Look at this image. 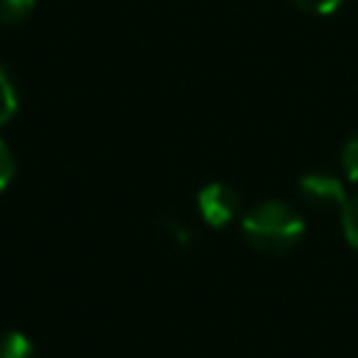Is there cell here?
<instances>
[{
    "mask_svg": "<svg viewBox=\"0 0 358 358\" xmlns=\"http://www.w3.org/2000/svg\"><path fill=\"white\" fill-rule=\"evenodd\" d=\"M299 190H302V199L310 204V207H344L347 201V190L341 185V179L330 176V173H322V171H310L305 176H299Z\"/></svg>",
    "mask_w": 358,
    "mask_h": 358,
    "instance_id": "3957f363",
    "label": "cell"
},
{
    "mask_svg": "<svg viewBox=\"0 0 358 358\" xmlns=\"http://www.w3.org/2000/svg\"><path fill=\"white\" fill-rule=\"evenodd\" d=\"M36 0H0V25H20L31 17Z\"/></svg>",
    "mask_w": 358,
    "mask_h": 358,
    "instance_id": "8992f818",
    "label": "cell"
},
{
    "mask_svg": "<svg viewBox=\"0 0 358 358\" xmlns=\"http://www.w3.org/2000/svg\"><path fill=\"white\" fill-rule=\"evenodd\" d=\"M341 168L347 171L350 182H358V134H352L341 148Z\"/></svg>",
    "mask_w": 358,
    "mask_h": 358,
    "instance_id": "ba28073f",
    "label": "cell"
},
{
    "mask_svg": "<svg viewBox=\"0 0 358 358\" xmlns=\"http://www.w3.org/2000/svg\"><path fill=\"white\" fill-rule=\"evenodd\" d=\"M14 171H17V162H14V154H11V148L0 140V193L11 185V179H14Z\"/></svg>",
    "mask_w": 358,
    "mask_h": 358,
    "instance_id": "9c48e42d",
    "label": "cell"
},
{
    "mask_svg": "<svg viewBox=\"0 0 358 358\" xmlns=\"http://www.w3.org/2000/svg\"><path fill=\"white\" fill-rule=\"evenodd\" d=\"M17 103H20V98H17V87H14L11 76L0 67V126L8 123V120L17 115Z\"/></svg>",
    "mask_w": 358,
    "mask_h": 358,
    "instance_id": "5b68a950",
    "label": "cell"
},
{
    "mask_svg": "<svg viewBox=\"0 0 358 358\" xmlns=\"http://www.w3.org/2000/svg\"><path fill=\"white\" fill-rule=\"evenodd\" d=\"M199 213H201V218L210 224V227H227L235 215H238V210H241V199H238V193L229 187V185H224V182H213V185H204L201 190H199Z\"/></svg>",
    "mask_w": 358,
    "mask_h": 358,
    "instance_id": "7a4b0ae2",
    "label": "cell"
},
{
    "mask_svg": "<svg viewBox=\"0 0 358 358\" xmlns=\"http://www.w3.org/2000/svg\"><path fill=\"white\" fill-rule=\"evenodd\" d=\"M291 3L310 14H333L344 0H291Z\"/></svg>",
    "mask_w": 358,
    "mask_h": 358,
    "instance_id": "30bf717a",
    "label": "cell"
},
{
    "mask_svg": "<svg viewBox=\"0 0 358 358\" xmlns=\"http://www.w3.org/2000/svg\"><path fill=\"white\" fill-rule=\"evenodd\" d=\"M241 229H243V238L257 252L285 255L302 241L305 221L291 204L277 201V199H266L243 215Z\"/></svg>",
    "mask_w": 358,
    "mask_h": 358,
    "instance_id": "6da1fadb",
    "label": "cell"
},
{
    "mask_svg": "<svg viewBox=\"0 0 358 358\" xmlns=\"http://www.w3.org/2000/svg\"><path fill=\"white\" fill-rule=\"evenodd\" d=\"M341 229H344L347 243L352 249H358V193L347 196V201L341 207Z\"/></svg>",
    "mask_w": 358,
    "mask_h": 358,
    "instance_id": "52a82bcc",
    "label": "cell"
},
{
    "mask_svg": "<svg viewBox=\"0 0 358 358\" xmlns=\"http://www.w3.org/2000/svg\"><path fill=\"white\" fill-rule=\"evenodd\" d=\"M0 358H34V344L28 336L8 330L0 336Z\"/></svg>",
    "mask_w": 358,
    "mask_h": 358,
    "instance_id": "277c9868",
    "label": "cell"
}]
</instances>
